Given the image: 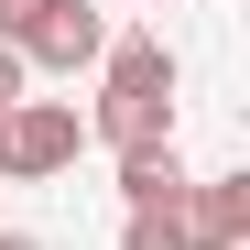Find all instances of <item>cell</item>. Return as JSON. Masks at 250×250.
<instances>
[{"instance_id": "6da1fadb", "label": "cell", "mask_w": 250, "mask_h": 250, "mask_svg": "<svg viewBox=\"0 0 250 250\" xmlns=\"http://www.w3.org/2000/svg\"><path fill=\"white\" fill-rule=\"evenodd\" d=\"M87 142H109V152H174V55H163V33H109Z\"/></svg>"}, {"instance_id": "7a4b0ae2", "label": "cell", "mask_w": 250, "mask_h": 250, "mask_svg": "<svg viewBox=\"0 0 250 250\" xmlns=\"http://www.w3.org/2000/svg\"><path fill=\"white\" fill-rule=\"evenodd\" d=\"M76 142H87V120H76V98H22L0 109V185H55Z\"/></svg>"}, {"instance_id": "3957f363", "label": "cell", "mask_w": 250, "mask_h": 250, "mask_svg": "<svg viewBox=\"0 0 250 250\" xmlns=\"http://www.w3.org/2000/svg\"><path fill=\"white\" fill-rule=\"evenodd\" d=\"M185 239L196 250H250V174H196L185 185Z\"/></svg>"}, {"instance_id": "277c9868", "label": "cell", "mask_w": 250, "mask_h": 250, "mask_svg": "<svg viewBox=\"0 0 250 250\" xmlns=\"http://www.w3.org/2000/svg\"><path fill=\"white\" fill-rule=\"evenodd\" d=\"M98 55H109V22L87 11V0H55L44 33L22 44V65H44V76H76V65H98Z\"/></svg>"}, {"instance_id": "5b68a950", "label": "cell", "mask_w": 250, "mask_h": 250, "mask_svg": "<svg viewBox=\"0 0 250 250\" xmlns=\"http://www.w3.org/2000/svg\"><path fill=\"white\" fill-rule=\"evenodd\" d=\"M196 174H185V163L174 152H120V207H174Z\"/></svg>"}, {"instance_id": "8992f818", "label": "cell", "mask_w": 250, "mask_h": 250, "mask_svg": "<svg viewBox=\"0 0 250 250\" xmlns=\"http://www.w3.org/2000/svg\"><path fill=\"white\" fill-rule=\"evenodd\" d=\"M120 250H196L185 239V196L174 207H120Z\"/></svg>"}, {"instance_id": "52a82bcc", "label": "cell", "mask_w": 250, "mask_h": 250, "mask_svg": "<svg viewBox=\"0 0 250 250\" xmlns=\"http://www.w3.org/2000/svg\"><path fill=\"white\" fill-rule=\"evenodd\" d=\"M44 11H55V0H0V44H11V55H22V44H33V33H44Z\"/></svg>"}, {"instance_id": "ba28073f", "label": "cell", "mask_w": 250, "mask_h": 250, "mask_svg": "<svg viewBox=\"0 0 250 250\" xmlns=\"http://www.w3.org/2000/svg\"><path fill=\"white\" fill-rule=\"evenodd\" d=\"M22 87H33V65H22L11 44H0V109H22Z\"/></svg>"}, {"instance_id": "9c48e42d", "label": "cell", "mask_w": 250, "mask_h": 250, "mask_svg": "<svg viewBox=\"0 0 250 250\" xmlns=\"http://www.w3.org/2000/svg\"><path fill=\"white\" fill-rule=\"evenodd\" d=\"M0 250H44V239H33V229H0Z\"/></svg>"}, {"instance_id": "30bf717a", "label": "cell", "mask_w": 250, "mask_h": 250, "mask_svg": "<svg viewBox=\"0 0 250 250\" xmlns=\"http://www.w3.org/2000/svg\"><path fill=\"white\" fill-rule=\"evenodd\" d=\"M131 11H174V0H131Z\"/></svg>"}]
</instances>
